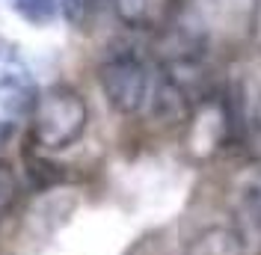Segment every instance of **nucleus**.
Listing matches in <instances>:
<instances>
[{
	"label": "nucleus",
	"mask_w": 261,
	"mask_h": 255,
	"mask_svg": "<svg viewBox=\"0 0 261 255\" xmlns=\"http://www.w3.org/2000/svg\"><path fill=\"white\" fill-rule=\"evenodd\" d=\"M231 228L244 243L246 255H261V181L246 184L231 208Z\"/></svg>",
	"instance_id": "nucleus-5"
},
{
	"label": "nucleus",
	"mask_w": 261,
	"mask_h": 255,
	"mask_svg": "<svg viewBox=\"0 0 261 255\" xmlns=\"http://www.w3.org/2000/svg\"><path fill=\"white\" fill-rule=\"evenodd\" d=\"M110 9L122 27L137 33H163L178 15L175 0H110Z\"/></svg>",
	"instance_id": "nucleus-4"
},
{
	"label": "nucleus",
	"mask_w": 261,
	"mask_h": 255,
	"mask_svg": "<svg viewBox=\"0 0 261 255\" xmlns=\"http://www.w3.org/2000/svg\"><path fill=\"white\" fill-rule=\"evenodd\" d=\"M9 9L33 27H48L60 18V0H9Z\"/></svg>",
	"instance_id": "nucleus-8"
},
{
	"label": "nucleus",
	"mask_w": 261,
	"mask_h": 255,
	"mask_svg": "<svg viewBox=\"0 0 261 255\" xmlns=\"http://www.w3.org/2000/svg\"><path fill=\"white\" fill-rule=\"evenodd\" d=\"M184 125H187L184 145L196 160L217 158L234 140V131H238L234 110L223 92H208L199 98Z\"/></svg>",
	"instance_id": "nucleus-3"
},
{
	"label": "nucleus",
	"mask_w": 261,
	"mask_h": 255,
	"mask_svg": "<svg viewBox=\"0 0 261 255\" xmlns=\"http://www.w3.org/2000/svg\"><path fill=\"white\" fill-rule=\"evenodd\" d=\"M89 128V104L71 83L39 89L30 110V145L39 151H65L83 140Z\"/></svg>",
	"instance_id": "nucleus-1"
},
{
	"label": "nucleus",
	"mask_w": 261,
	"mask_h": 255,
	"mask_svg": "<svg viewBox=\"0 0 261 255\" xmlns=\"http://www.w3.org/2000/svg\"><path fill=\"white\" fill-rule=\"evenodd\" d=\"M98 86L101 95L119 116H140L148 110L154 89V68L137 48H110L98 63Z\"/></svg>",
	"instance_id": "nucleus-2"
},
{
	"label": "nucleus",
	"mask_w": 261,
	"mask_h": 255,
	"mask_svg": "<svg viewBox=\"0 0 261 255\" xmlns=\"http://www.w3.org/2000/svg\"><path fill=\"white\" fill-rule=\"evenodd\" d=\"M12 137H15V122H9V119H0V155L9 148Z\"/></svg>",
	"instance_id": "nucleus-12"
},
{
	"label": "nucleus",
	"mask_w": 261,
	"mask_h": 255,
	"mask_svg": "<svg viewBox=\"0 0 261 255\" xmlns=\"http://www.w3.org/2000/svg\"><path fill=\"white\" fill-rule=\"evenodd\" d=\"M249 140H252V145H255V151L261 155V101L255 104L252 122H249Z\"/></svg>",
	"instance_id": "nucleus-11"
},
{
	"label": "nucleus",
	"mask_w": 261,
	"mask_h": 255,
	"mask_svg": "<svg viewBox=\"0 0 261 255\" xmlns=\"http://www.w3.org/2000/svg\"><path fill=\"white\" fill-rule=\"evenodd\" d=\"M187 255H246V249L231 225H208L193 235Z\"/></svg>",
	"instance_id": "nucleus-6"
},
{
	"label": "nucleus",
	"mask_w": 261,
	"mask_h": 255,
	"mask_svg": "<svg viewBox=\"0 0 261 255\" xmlns=\"http://www.w3.org/2000/svg\"><path fill=\"white\" fill-rule=\"evenodd\" d=\"M12 68H27V63L21 57V48L9 36L0 33V71H12Z\"/></svg>",
	"instance_id": "nucleus-10"
},
{
	"label": "nucleus",
	"mask_w": 261,
	"mask_h": 255,
	"mask_svg": "<svg viewBox=\"0 0 261 255\" xmlns=\"http://www.w3.org/2000/svg\"><path fill=\"white\" fill-rule=\"evenodd\" d=\"M107 6H110V0H60V18L71 30L89 33Z\"/></svg>",
	"instance_id": "nucleus-7"
},
{
	"label": "nucleus",
	"mask_w": 261,
	"mask_h": 255,
	"mask_svg": "<svg viewBox=\"0 0 261 255\" xmlns=\"http://www.w3.org/2000/svg\"><path fill=\"white\" fill-rule=\"evenodd\" d=\"M18 196H21V181H18L15 169L6 160H0V223L18 205Z\"/></svg>",
	"instance_id": "nucleus-9"
}]
</instances>
